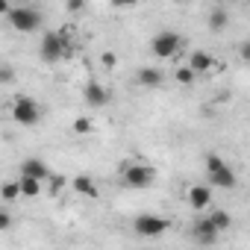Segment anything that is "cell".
<instances>
[{"instance_id":"16","label":"cell","mask_w":250,"mask_h":250,"mask_svg":"<svg viewBox=\"0 0 250 250\" xmlns=\"http://www.w3.org/2000/svg\"><path fill=\"white\" fill-rule=\"evenodd\" d=\"M174 80L180 83V85H194V80H197V71L186 62V65H180L177 71H174Z\"/></svg>"},{"instance_id":"29","label":"cell","mask_w":250,"mask_h":250,"mask_svg":"<svg viewBox=\"0 0 250 250\" xmlns=\"http://www.w3.org/2000/svg\"><path fill=\"white\" fill-rule=\"evenodd\" d=\"M177 3H183V0H177Z\"/></svg>"},{"instance_id":"5","label":"cell","mask_w":250,"mask_h":250,"mask_svg":"<svg viewBox=\"0 0 250 250\" xmlns=\"http://www.w3.org/2000/svg\"><path fill=\"white\" fill-rule=\"evenodd\" d=\"M9 24H12L18 33H36V30L42 27V15H39V9H33V6H18V9L9 12Z\"/></svg>"},{"instance_id":"9","label":"cell","mask_w":250,"mask_h":250,"mask_svg":"<svg viewBox=\"0 0 250 250\" xmlns=\"http://www.w3.org/2000/svg\"><path fill=\"white\" fill-rule=\"evenodd\" d=\"M21 174H27V177H36V180H42V183H47V180L53 177V171L47 168V162H42V159H36V156L24 159V165H21Z\"/></svg>"},{"instance_id":"3","label":"cell","mask_w":250,"mask_h":250,"mask_svg":"<svg viewBox=\"0 0 250 250\" xmlns=\"http://www.w3.org/2000/svg\"><path fill=\"white\" fill-rule=\"evenodd\" d=\"M180 44H183V36H180V33L165 30V33H156V36H153L150 50H153V56H156V59H174V56H177V50H180Z\"/></svg>"},{"instance_id":"2","label":"cell","mask_w":250,"mask_h":250,"mask_svg":"<svg viewBox=\"0 0 250 250\" xmlns=\"http://www.w3.org/2000/svg\"><path fill=\"white\" fill-rule=\"evenodd\" d=\"M121 177H124V186H130V188H150L156 183V171L150 165H142V162L127 165L121 171Z\"/></svg>"},{"instance_id":"20","label":"cell","mask_w":250,"mask_h":250,"mask_svg":"<svg viewBox=\"0 0 250 250\" xmlns=\"http://www.w3.org/2000/svg\"><path fill=\"white\" fill-rule=\"evenodd\" d=\"M71 130H74L77 136H88V133L94 130V124H91V118H77V121L71 124Z\"/></svg>"},{"instance_id":"11","label":"cell","mask_w":250,"mask_h":250,"mask_svg":"<svg viewBox=\"0 0 250 250\" xmlns=\"http://www.w3.org/2000/svg\"><path fill=\"white\" fill-rule=\"evenodd\" d=\"M194 238H197L200 244H212V241L218 238V227L212 224V218H209V215L194 221Z\"/></svg>"},{"instance_id":"19","label":"cell","mask_w":250,"mask_h":250,"mask_svg":"<svg viewBox=\"0 0 250 250\" xmlns=\"http://www.w3.org/2000/svg\"><path fill=\"white\" fill-rule=\"evenodd\" d=\"M227 21H229V18H227V12H224V9H215V12L209 15V30H212V33H218V30H224V27H227Z\"/></svg>"},{"instance_id":"24","label":"cell","mask_w":250,"mask_h":250,"mask_svg":"<svg viewBox=\"0 0 250 250\" xmlns=\"http://www.w3.org/2000/svg\"><path fill=\"white\" fill-rule=\"evenodd\" d=\"M12 227V215L6 209H0V229H9Z\"/></svg>"},{"instance_id":"7","label":"cell","mask_w":250,"mask_h":250,"mask_svg":"<svg viewBox=\"0 0 250 250\" xmlns=\"http://www.w3.org/2000/svg\"><path fill=\"white\" fill-rule=\"evenodd\" d=\"M186 203H188L194 212L209 209V203H212V188H209V186H188V188H186Z\"/></svg>"},{"instance_id":"1","label":"cell","mask_w":250,"mask_h":250,"mask_svg":"<svg viewBox=\"0 0 250 250\" xmlns=\"http://www.w3.org/2000/svg\"><path fill=\"white\" fill-rule=\"evenodd\" d=\"M71 50H74V44H71V39H68V30H62V33H47V36L42 39V47H39V53H42V59H44L47 65L59 62V59L68 56Z\"/></svg>"},{"instance_id":"17","label":"cell","mask_w":250,"mask_h":250,"mask_svg":"<svg viewBox=\"0 0 250 250\" xmlns=\"http://www.w3.org/2000/svg\"><path fill=\"white\" fill-rule=\"evenodd\" d=\"M0 197H3V203H12L15 197H24V194H21V183H3Z\"/></svg>"},{"instance_id":"27","label":"cell","mask_w":250,"mask_h":250,"mask_svg":"<svg viewBox=\"0 0 250 250\" xmlns=\"http://www.w3.org/2000/svg\"><path fill=\"white\" fill-rule=\"evenodd\" d=\"M0 80L9 83V80H12V68H3V71H0Z\"/></svg>"},{"instance_id":"10","label":"cell","mask_w":250,"mask_h":250,"mask_svg":"<svg viewBox=\"0 0 250 250\" xmlns=\"http://www.w3.org/2000/svg\"><path fill=\"white\" fill-rule=\"evenodd\" d=\"M83 97H85V103L94 106V109H103V106L109 103V91H106V85H100V83H88L85 91H83Z\"/></svg>"},{"instance_id":"22","label":"cell","mask_w":250,"mask_h":250,"mask_svg":"<svg viewBox=\"0 0 250 250\" xmlns=\"http://www.w3.org/2000/svg\"><path fill=\"white\" fill-rule=\"evenodd\" d=\"M100 65H103V68H106V71H112V68H115V65H118V56H115V53H112V50H106V53H103V56H100Z\"/></svg>"},{"instance_id":"6","label":"cell","mask_w":250,"mask_h":250,"mask_svg":"<svg viewBox=\"0 0 250 250\" xmlns=\"http://www.w3.org/2000/svg\"><path fill=\"white\" fill-rule=\"evenodd\" d=\"M168 227H171V221L162 218V215H139V218H136V232H139V235H147V238L162 235Z\"/></svg>"},{"instance_id":"26","label":"cell","mask_w":250,"mask_h":250,"mask_svg":"<svg viewBox=\"0 0 250 250\" xmlns=\"http://www.w3.org/2000/svg\"><path fill=\"white\" fill-rule=\"evenodd\" d=\"M109 3L121 9V6H136V3H139V0H109Z\"/></svg>"},{"instance_id":"18","label":"cell","mask_w":250,"mask_h":250,"mask_svg":"<svg viewBox=\"0 0 250 250\" xmlns=\"http://www.w3.org/2000/svg\"><path fill=\"white\" fill-rule=\"evenodd\" d=\"M209 218H212V224L218 227V232L229 229V224H232V221H229V215H227L224 209H212V212H209Z\"/></svg>"},{"instance_id":"4","label":"cell","mask_w":250,"mask_h":250,"mask_svg":"<svg viewBox=\"0 0 250 250\" xmlns=\"http://www.w3.org/2000/svg\"><path fill=\"white\" fill-rule=\"evenodd\" d=\"M12 118L21 124V127H36L39 124V118H42V106L33 100V97H18L15 100V106H12Z\"/></svg>"},{"instance_id":"28","label":"cell","mask_w":250,"mask_h":250,"mask_svg":"<svg viewBox=\"0 0 250 250\" xmlns=\"http://www.w3.org/2000/svg\"><path fill=\"white\" fill-rule=\"evenodd\" d=\"M0 12H6V15L12 12V6H9V0H0Z\"/></svg>"},{"instance_id":"25","label":"cell","mask_w":250,"mask_h":250,"mask_svg":"<svg viewBox=\"0 0 250 250\" xmlns=\"http://www.w3.org/2000/svg\"><path fill=\"white\" fill-rule=\"evenodd\" d=\"M238 56H241V62H250V42L238 44Z\"/></svg>"},{"instance_id":"12","label":"cell","mask_w":250,"mask_h":250,"mask_svg":"<svg viewBox=\"0 0 250 250\" xmlns=\"http://www.w3.org/2000/svg\"><path fill=\"white\" fill-rule=\"evenodd\" d=\"M71 186H74V191H77L80 197H88V200H97V197H100V188H97V183H94L91 177H85V174L74 177V180H71Z\"/></svg>"},{"instance_id":"21","label":"cell","mask_w":250,"mask_h":250,"mask_svg":"<svg viewBox=\"0 0 250 250\" xmlns=\"http://www.w3.org/2000/svg\"><path fill=\"white\" fill-rule=\"evenodd\" d=\"M62 188H65V177H62V174H53V177L47 180V191H50V194L56 197V194H59Z\"/></svg>"},{"instance_id":"15","label":"cell","mask_w":250,"mask_h":250,"mask_svg":"<svg viewBox=\"0 0 250 250\" xmlns=\"http://www.w3.org/2000/svg\"><path fill=\"white\" fill-rule=\"evenodd\" d=\"M21 194L24 197H39L42 194V180H36V177H27V174H21Z\"/></svg>"},{"instance_id":"14","label":"cell","mask_w":250,"mask_h":250,"mask_svg":"<svg viewBox=\"0 0 250 250\" xmlns=\"http://www.w3.org/2000/svg\"><path fill=\"white\" fill-rule=\"evenodd\" d=\"M136 80H139V85H145V88H162V85H165V74H162L159 68H142V71L136 74Z\"/></svg>"},{"instance_id":"13","label":"cell","mask_w":250,"mask_h":250,"mask_svg":"<svg viewBox=\"0 0 250 250\" xmlns=\"http://www.w3.org/2000/svg\"><path fill=\"white\" fill-rule=\"evenodd\" d=\"M186 62H188L197 74H206V71H212V68H215V56H212V53H206V50H191Z\"/></svg>"},{"instance_id":"8","label":"cell","mask_w":250,"mask_h":250,"mask_svg":"<svg viewBox=\"0 0 250 250\" xmlns=\"http://www.w3.org/2000/svg\"><path fill=\"white\" fill-rule=\"evenodd\" d=\"M209 180H212V188H227V191L235 188V183H238V180H235V171H232L227 162L218 165V168H212V171H209Z\"/></svg>"},{"instance_id":"23","label":"cell","mask_w":250,"mask_h":250,"mask_svg":"<svg viewBox=\"0 0 250 250\" xmlns=\"http://www.w3.org/2000/svg\"><path fill=\"white\" fill-rule=\"evenodd\" d=\"M65 6H68V12H71V15H77V12H83L85 0H65Z\"/></svg>"}]
</instances>
